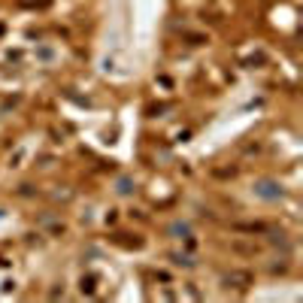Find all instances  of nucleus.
<instances>
[{
	"instance_id": "7",
	"label": "nucleus",
	"mask_w": 303,
	"mask_h": 303,
	"mask_svg": "<svg viewBox=\"0 0 303 303\" xmlns=\"http://www.w3.org/2000/svg\"><path fill=\"white\" fill-rule=\"evenodd\" d=\"M115 191H118V194H131V191H134V179H128V176L118 179V188H115Z\"/></svg>"
},
{
	"instance_id": "4",
	"label": "nucleus",
	"mask_w": 303,
	"mask_h": 303,
	"mask_svg": "<svg viewBox=\"0 0 303 303\" xmlns=\"http://www.w3.org/2000/svg\"><path fill=\"white\" fill-rule=\"evenodd\" d=\"M170 236H176V239H191V228H188V225H185V221H173V225H170Z\"/></svg>"
},
{
	"instance_id": "5",
	"label": "nucleus",
	"mask_w": 303,
	"mask_h": 303,
	"mask_svg": "<svg viewBox=\"0 0 303 303\" xmlns=\"http://www.w3.org/2000/svg\"><path fill=\"white\" fill-rule=\"evenodd\" d=\"M170 261H173V264H176V267H197V261H194V255H182V252H173V255H170Z\"/></svg>"
},
{
	"instance_id": "8",
	"label": "nucleus",
	"mask_w": 303,
	"mask_h": 303,
	"mask_svg": "<svg viewBox=\"0 0 303 303\" xmlns=\"http://www.w3.org/2000/svg\"><path fill=\"white\" fill-rule=\"evenodd\" d=\"M185 39H188L191 46H203V43H206V36H203V34H188Z\"/></svg>"
},
{
	"instance_id": "3",
	"label": "nucleus",
	"mask_w": 303,
	"mask_h": 303,
	"mask_svg": "<svg viewBox=\"0 0 303 303\" xmlns=\"http://www.w3.org/2000/svg\"><path fill=\"white\" fill-rule=\"evenodd\" d=\"M112 243H115V246H125V249H143V246H146V239H143V236L139 234H115L112 236Z\"/></svg>"
},
{
	"instance_id": "1",
	"label": "nucleus",
	"mask_w": 303,
	"mask_h": 303,
	"mask_svg": "<svg viewBox=\"0 0 303 303\" xmlns=\"http://www.w3.org/2000/svg\"><path fill=\"white\" fill-rule=\"evenodd\" d=\"M252 279H255V276H252L249 270H231V273H225V279H221V282H225V288L246 291V288L252 285Z\"/></svg>"
},
{
	"instance_id": "6",
	"label": "nucleus",
	"mask_w": 303,
	"mask_h": 303,
	"mask_svg": "<svg viewBox=\"0 0 303 303\" xmlns=\"http://www.w3.org/2000/svg\"><path fill=\"white\" fill-rule=\"evenodd\" d=\"M94 288H97V279L94 276H82V294H94Z\"/></svg>"
},
{
	"instance_id": "2",
	"label": "nucleus",
	"mask_w": 303,
	"mask_h": 303,
	"mask_svg": "<svg viewBox=\"0 0 303 303\" xmlns=\"http://www.w3.org/2000/svg\"><path fill=\"white\" fill-rule=\"evenodd\" d=\"M255 194L264 197V200H279V197H282V185L273 182V179H258V182H255Z\"/></svg>"
}]
</instances>
